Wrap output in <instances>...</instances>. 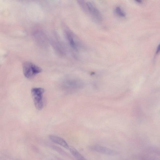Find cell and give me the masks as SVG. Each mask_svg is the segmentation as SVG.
<instances>
[{
    "mask_svg": "<svg viewBox=\"0 0 160 160\" xmlns=\"http://www.w3.org/2000/svg\"><path fill=\"white\" fill-rule=\"evenodd\" d=\"M23 74L27 78L30 79L42 71V68L30 62H25L22 64Z\"/></svg>",
    "mask_w": 160,
    "mask_h": 160,
    "instance_id": "6da1fadb",
    "label": "cell"
},
{
    "mask_svg": "<svg viewBox=\"0 0 160 160\" xmlns=\"http://www.w3.org/2000/svg\"><path fill=\"white\" fill-rule=\"evenodd\" d=\"M44 90L40 87H34L31 89V93L36 108L38 110L42 109L43 106V94Z\"/></svg>",
    "mask_w": 160,
    "mask_h": 160,
    "instance_id": "7a4b0ae2",
    "label": "cell"
},
{
    "mask_svg": "<svg viewBox=\"0 0 160 160\" xmlns=\"http://www.w3.org/2000/svg\"><path fill=\"white\" fill-rule=\"evenodd\" d=\"M66 34L68 41L71 48L74 51H78L79 49L82 46L79 39L70 30H67Z\"/></svg>",
    "mask_w": 160,
    "mask_h": 160,
    "instance_id": "3957f363",
    "label": "cell"
},
{
    "mask_svg": "<svg viewBox=\"0 0 160 160\" xmlns=\"http://www.w3.org/2000/svg\"><path fill=\"white\" fill-rule=\"evenodd\" d=\"M88 12L96 20L99 21L102 20L101 14L96 6L90 2H86L85 10Z\"/></svg>",
    "mask_w": 160,
    "mask_h": 160,
    "instance_id": "277c9868",
    "label": "cell"
},
{
    "mask_svg": "<svg viewBox=\"0 0 160 160\" xmlns=\"http://www.w3.org/2000/svg\"><path fill=\"white\" fill-rule=\"evenodd\" d=\"M91 150L103 154L113 155L116 154V152L113 150L102 146L95 145L90 147Z\"/></svg>",
    "mask_w": 160,
    "mask_h": 160,
    "instance_id": "5b68a950",
    "label": "cell"
},
{
    "mask_svg": "<svg viewBox=\"0 0 160 160\" xmlns=\"http://www.w3.org/2000/svg\"><path fill=\"white\" fill-rule=\"evenodd\" d=\"M49 138L52 142L59 145L67 149H69L70 147L66 141L58 136L50 135L49 136Z\"/></svg>",
    "mask_w": 160,
    "mask_h": 160,
    "instance_id": "8992f818",
    "label": "cell"
},
{
    "mask_svg": "<svg viewBox=\"0 0 160 160\" xmlns=\"http://www.w3.org/2000/svg\"><path fill=\"white\" fill-rule=\"evenodd\" d=\"M69 149L71 154L78 160H86L84 157L74 148L70 147Z\"/></svg>",
    "mask_w": 160,
    "mask_h": 160,
    "instance_id": "52a82bcc",
    "label": "cell"
},
{
    "mask_svg": "<svg viewBox=\"0 0 160 160\" xmlns=\"http://www.w3.org/2000/svg\"><path fill=\"white\" fill-rule=\"evenodd\" d=\"M115 10L116 13L118 16L122 17L125 16V12L119 7H116Z\"/></svg>",
    "mask_w": 160,
    "mask_h": 160,
    "instance_id": "ba28073f",
    "label": "cell"
},
{
    "mask_svg": "<svg viewBox=\"0 0 160 160\" xmlns=\"http://www.w3.org/2000/svg\"><path fill=\"white\" fill-rule=\"evenodd\" d=\"M160 52V43L158 46L156 52V54L157 55L158 54V53Z\"/></svg>",
    "mask_w": 160,
    "mask_h": 160,
    "instance_id": "9c48e42d",
    "label": "cell"
},
{
    "mask_svg": "<svg viewBox=\"0 0 160 160\" xmlns=\"http://www.w3.org/2000/svg\"><path fill=\"white\" fill-rule=\"evenodd\" d=\"M136 1L138 3H141L142 2V1L140 0H136Z\"/></svg>",
    "mask_w": 160,
    "mask_h": 160,
    "instance_id": "30bf717a",
    "label": "cell"
}]
</instances>
